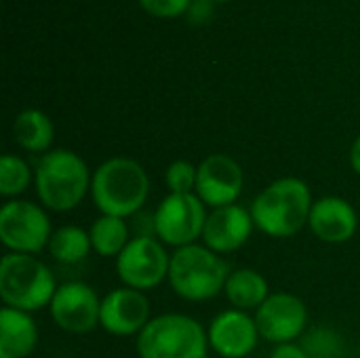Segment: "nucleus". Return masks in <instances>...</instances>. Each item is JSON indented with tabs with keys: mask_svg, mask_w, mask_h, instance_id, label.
<instances>
[{
	"mask_svg": "<svg viewBox=\"0 0 360 358\" xmlns=\"http://www.w3.org/2000/svg\"><path fill=\"white\" fill-rule=\"evenodd\" d=\"M139 358H207V329L192 317L169 312L152 317L135 340Z\"/></svg>",
	"mask_w": 360,
	"mask_h": 358,
	"instance_id": "6",
	"label": "nucleus"
},
{
	"mask_svg": "<svg viewBox=\"0 0 360 358\" xmlns=\"http://www.w3.org/2000/svg\"><path fill=\"white\" fill-rule=\"evenodd\" d=\"M53 236L49 213L42 205L13 198L0 209V243L11 253L38 255Z\"/></svg>",
	"mask_w": 360,
	"mask_h": 358,
	"instance_id": "7",
	"label": "nucleus"
},
{
	"mask_svg": "<svg viewBox=\"0 0 360 358\" xmlns=\"http://www.w3.org/2000/svg\"><path fill=\"white\" fill-rule=\"evenodd\" d=\"M148 196L150 177L135 158L114 156L93 171L91 198L101 215L129 219L143 209Z\"/></svg>",
	"mask_w": 360,
	"mask_h": 358,
	"instance_id": "3",
	"label": "nucleus"
},
{
	"mask_svg": "<svg viewBox=\"0 0 360 358\" xmlns=\"http://www.w3.org/2000/svg\"><path fill=\"white\" fill-rule=\"evenodd\" d=\"M262 340L281 346L304 338L308 327V308L302 298L285 291L270 293V298L253 312Z\"/></svg>",
	"mask_w": 360,
	"mask_h": 358,
	"instance_id": "10",
	"label": "nucleus"
},
{
	"mask_svg": "<svg viewBox=\"0 0 360 358\" xmlns=\"http://www.w3.org/2000/svg\"><path fill=\"white\" fill-rule=\"evenodd\" d=\"M270 358H308L306 350L302 348V344L297 342H291V344H281V346H274Z\"/></svg>",
	"mask_w": 360,
	"mask_h": 358,
	"instance_id": "27",
	"label": "nucleus"
},
{
	"mask_svg": "<svg viewBox=\"0 0 360 358\" xmlns=\"http://www.w3.org/2000/svg\"><path fill=\"white\" fill-rule=\"evenodd\" d=\"M46 251L59 264H68V266L80 264L93 251L91 234L80 226H59L57 230H53Z\"/></svg>",
	"mask_w": 360,
	"mask_h": 358,
	"instance_id": "21",
	"label": "nucleus"
},
{
	"mask_svg": "<svg viewBox=\"0 0 360 358\" xmlns=\"http://www.w3.org/2000/svg\"><path fill=\"white\" fill-rule=\"evenodd\" d=\"M194 0H139V6L156 19H177L188 15Z\"/></svg>",
	"mask_w": 360,
	"mask_h": 358,
	"instance_id": "25",
	"label": "nucleus"
},
{
	"mask_svg": "<svg viewBox=\"0 0 360 358\" xmlns=\"http://www.w3.org/2000/svg\"><path fill=\"white\" fill-rule=\"evenodd\" d=\"M32 169L17 154H4L0 158V194L8 200L19 198L32 186Z\"/></svg>",
	"mask_w": 360,
	"mask_h": 358,
	"instance_id": "22",
	"label": "nucleus"
},
{
	"mask_svg": "<svg viewBox=\"0 0 360 358\" xmlns=\"http://www.w3.org/2000/svg\"><path fill=\"white\" fill-rule=\"evenodd\" d=\"M211 15H213V4H211V2L194 0L186 17H190L194 23H207V21L211 19Z\"/></svg>",
	"mask_w": 360,
	"mask_h": 358,
	"instance_id": "26",
	"label": "nucleus"
},
{
	"mask_svg": "<svg viewBox=\"0 0 360 358\" xmlns=\"http://www.w3.org/2000/svg\"><path fill=\"white\" fill-rule=\"evenodd\" d=\"M209 207L192 194H167L154 211L156 238L167 247L181 249L202 238Z\"/></svg>",
	"mask_w": 360,
	"mask_h": 358,
	"instance_id": "8",
	"label": "nucleus"
},
{
	"mask_svg": "<svg viewBox=\"0 0 360 358\" xmlns=\"http://www.w3.org/2000/svg\"><path fill=\"white\" fill-rule=\"evenodd\" d=\"M205 2H211V4H226V2H232V0H205Z\"/></svg>",
	"mask_w": 360,
	"mask_h": 358,
	"instance_id": "29",
	"label": "nucleus"
},
{
	"mask_svg": "<svg viewBox=\"0 0 360 358\" xmlns=\"http://www.w3.org/2000/svg\"><path fill=\"white\" fill-rule=\"evenodd\" d=\"M245 188V173L236 158L228 154H209L198 165L196 196L209 207L219 209L236 205Z\"/></svg>",
	"mask_w": 360,
	"mask_h": 358,
	"instance_id": "12",
	"label": "nucleus"
},
{
	"mask_svg": "<svg viewBox=\"0 0 360 358\" xmlns=\"http://www.w3.org/2000/svg\"><path fill=\"white\" fill-rule=\"evenodd\" d=\"M198 167L190 160H175L165 171V184L171 194H192L196 192Z\"/></svg>",
	"mask_w": 360,
	"mask_h": 358,
	"instance_id": "24",
	"label": "nucleus"
},
{
	"mask_svg": "<svg viewBox=\"0 0 360 358\" xmlns=\"http://www.w3.org/2000/svg\"><path fill=\"white\" fill-rule=\"evenodd\" d=\"M253 228L251 211L240 205L211 209L202 232V245L217 255H228L247 245Z\"/></svg>",
	"mask_w": 360,
	"mask_h": 358,
	"instance_id": "15",
	"label": "nucleus"
},
{
	"mask_svg": "<svg viewBox=\"0 0 360 358\" xmlns=\"http://www.w3.org/2000/svg\"><path fill=\"white\" fill-rule=\"evenodd\" d=\"M93 173L74 150L55 148L40 156L34 169V188L40 205L53 213L76 209L91 194Z\"/></svg>",
	"mask_w": 360,
	"mask_h": 358,
	"instance_id": "2",
	"label": "nucleus"
},
{
	"mask_svg": "<svg viewBox=\"0 0 360 358\" xmlns=\"http://www.w3.org/2000/svg\"><path fill=\"white\" fill-rule=\"evenodd\" d=\"M314 198L300 177H281L266 186L249 207L253 224L270 238H291L308 226Z\"/></svg>",
	"mask_w": 360,
	"mask_h": 358,
	"instance_id": "1",
	"label": "nucleus"
},
{
	"mask_svg": "<svg viewBox=\"0 0 360 358\" xmlns=\"http://www.w3.org/2000/svg\"><path fill=\"white\" fill-rule=\"evenodd\" d=\"M150 321V300L143 291L120 287L101 298L99 327L110 335L137 338Z\"/></svg>",
	"mask_w": 360,
	"mask_h": 358,
	"instance_id": "13",
	"label": "nucleus"
},
{
	"mask_svg": "<svg viewBox=\"0 0 360 358\" xmlns=\"http://www.w3.org/2000/svg\"><path fill=\"white\" fill-rule=\"evenodd\" d=\"M13 139L21 150L42 156L53 150L51 146L55 139V124L42 110L27 108L13 120Z\"/></svg>",
	"mask_w": 360,
	"mask_h": 358,
	"instance_id": "18",
	"label": "nucleus"
},
{
	"mask_svg": "<svg viewBox=\"0 0 360 358\" xmlns=\"http://www.w3.org/2000/svg\"><path fill=\"white\" fill-rule=\"evenodd\" d=\"M300 344L308 358H342L344 354L342 338L329 327H316L306 331Z\"/></svg>",
	"mask_w": 360,
	"mask_h": 358,
	"instance_id": "23",
	"label": "nucleus"
},
{
	"mask_svg": "<svg viewBox=\"0 0 360 358\" xmlns=\"http://www.w3.org/2000/svg\"><path fill=\"white\" fill-rule=\"evenodd\" d=\"M224 295L232 308L243 312H255L270 298V285L259 270L238 268L230 272L224 287Z\"/></svg>",
	"mask_w": 360,
	"mask_h": 358,
	"instance_id": "19",
	"label": "nucleus"
},
{
	"mask_svg": "<svg viewBox=\"0 0 360 358\" xmlns=\"http://www.w3.org/2000/svg\"><path fill=\"white\" fill-rule=\"evenodd\" d=\"M49 310L61 331L82 335L99 327L101 300L91 285L72 281L57 287Z\"/></svg>",
	"mask_w": 360,
	"mask_h": 358,
	"instance_id": "11",
	"label": "nucleus"
},
{
	"mask_svg": "<svg viewBox=\"0 0 360 358\" xmlns=\"http://www.w3.org/2000/svg\"><path fill=\"white\" fill-rule=\"evenodd\" d=\"M57 287L51 268L36 255L6 253L0 260V300L6 308L38 312L51 306Z\"/></svg>",
	"mask_w": 360,
	"mask_h": 358,
	"instance_id": "5",
	"label": "nucleus"
},
{
	"mask_svg": "<svg viewBox=\"0 0 360 358\" xmlns=\"http://www.w3.org/2000/svg\"><path fill=\"white\" fill-rule=\"evenodd\" d=\"M89 234H91L93 251L101 257H118L133 238L127 219L114 215H99L91 224Z\"/></svg>",
	"mask_w": 360,
	"mask_h": 358,
	"instance_id": "20",
	"label": "nucleus"
},
{
	"mask_svg": "<svg viewBox=\"0 0 360 358\" xmlns=\"http://www.w3.org/2000/svg\"><path fill=\"white\" fill-rule=\"evenodd\" d=\"M308 228L323 243L344 245L354 238L359 230V215L346 198L323 196L312 205Z\"/></svg>",
	"mask_w": 360,
	"mask_h": 358,
	"instance_id": "16",
	"label": "nucleus"
},
{
	"mask_svg": "<svg viewBox=\"0 0 360 358\" xmlns=\"http://www.w3.org/2000/svg\"><path fill=\"white\" fill-rule=\"evenodd\" d=\"M209 346L221 358H247L262 340L255 317L230 308L219 312L207 329Z\"/></svg>",
	"mask_w": 360,
	"mask_h": 358,
	"instance_id": "14",
	"label": "nucleus"
},
{
	"mask_svg": "<svg viewBox=\"0 0 360 358\" xmlns=\"http://www.w3.org/2000/svg\"><path fill=\"white\" fill-rule=\"evenodd\" d=\"M350 167L356 175H360V135L354 139V143L350 148Z\"/></svg>",
	"mask_w": 360,
	"mask_h": 358,
	"instance_id": "28",
	"label": "nucleus"
},
{
	"mask_svg": "<svg viewBox=\"0 0 360 358\" xmlns=\"http://www.w3.org/2000/svg\"><path fill=\"white\" fill-rule=\"evenodd\" d=\"M171 255L156 236H133L116 257V274L129 289L152 291L169 279Z\"/></svg>",
	"mask_w": 360,
	"mask_h": 358,
	"instance_id": "9",
	"label": "nucleus"
},
{
	"mask_svg": "<svg viewBox=\"0 0 360 358\" xmlns=\"http://www.w3.org/2000/svg\"><path fill=\"white\" fill-rule=\"evenodd\" d=\"M38 346V327L30 312L0 310V358H27Z\"/></svg>",
	"mask_w": 360,
	"mask_h": 358,
	"instance_id": "17",
	"label": "nucleus"
},
{
	"mask_svg": "<svg viewBox=\"0 0 360 358\" xmlns=\"http://www.w3.org/2000/svg\"><path fill=\"white\" fill-rule=\"evenodd\" d=\"M230 276L226 260L196 243L171 253L169 285L186 302H207L219 295Z\"/></svg>",
	"mask_w": 360,
	"mask_h": 358,
	"instance_id": "4",
	"label": "nucleus"
}]
</instances>
